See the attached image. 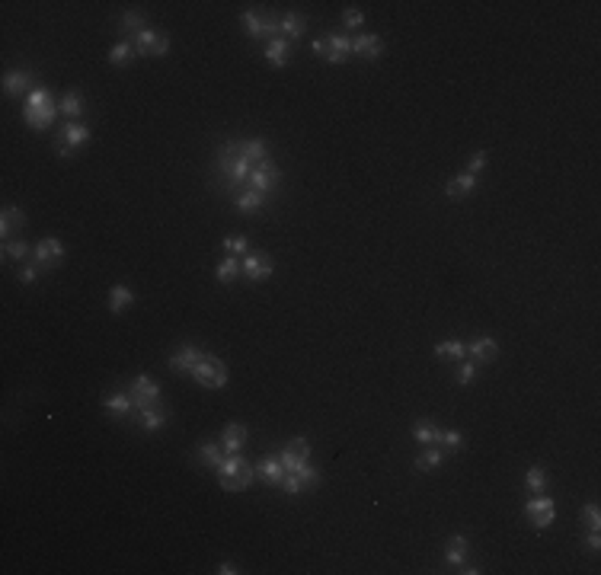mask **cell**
<instances>
[{
  "mask_svg": "<svg viewBox=\"0 0 601 575\" xmlns=\"http://www.w3.org/2000/svg\"><path fill=\"white\" fill-rule=\"evenodd\" d=\"M192 377L202 384V387H208V390H218V387H224V384L230 381V371H228V365H224L218 355H202V361H199V367L192 371Z\"/></svg>",
  "mask_w": 601,
  "mask_h": 575,
  "instance_id": "4",
  "label": "cell"
},
{
  "mask_svg": "<svg viewBox=\"0 0 601 575\" xmlns=\"http://www.w3.org/2000/svg\"><path fill=\"white\" fill-rule=\"evenodd\" d=\"M525 486H528V492H544L547 489V473H544V467H531L528 470V476H525Z\"/></svg>",
  "mask_w": 601,
  "mask_h": 575,
  "instance_id": "41",
  "label": "cell"
},
{
  "mask_svg": "<svg viewBox=\"0 0 601 575\" xmlns=\"http://www.w3.org/2000/svg\"><path fill=\"white\" fill-rule=\"evenodd\" d=\"M582 521H585L592 531H598V527H601V508L595 505V502H588V505L582 508Z\"/></svg>",
  "mask_w": 601,
  "mask_h": 575,
  "instance_id": "44",
  "label": "cell"
},
{
  "mask_svg": "<svg viewBox=\"0 0 601 575\" xmlns=\"http://www.w3.org/2000/svg\"><path fill=\"white\" fill-rule=\"evenodd\" d=\"M214 473H218V483H221L224 492H243L249 486V479L256 476V467L247 457H240V454H228L224 464Z\"/></svg>",
  "mask_w": 601,
  "mask_h": 575,
  "instance_id": "3",
  "label": "cell"
},
{
  "mask_svg": "<svg viewBox=\"0 0 601 575\" xmlns=\"http://www.w3.org/2000/svg\"><path fill=\"white\" fill-rule=\"evenodd\" d=\"M240 269L249 282H266V278H272V272H275V263H272L269 253H247V256L240 259Z\"/></svg>",
  "mask_w": 601,
  "mask_h": 575,
  "instance_id": "11",
  "label": "cell"
},
{
  "mask_svg": "<svg viewBox=\"0 0 601 575\" xmlns=\"http://www.w3.org/2000/svg\"><path fill=\"white\" fill-rule=\"evenodd\" d=\"M467 355H470V361H477V365H490V361H496L499 346H496L492 336H477V339L467 346Z\"/></svg>",
  "mask_w": 601,
  "mask_h": 575,
  "instance_id": "16",
  "label": "cell"
},
{
  "mask_svg": "<svg viewBox=\"0 0 601 575\" xmlns=\"http://www.w3.org/2000/svg\"><path fill=\"white\" fill-rule=\"evenodd\" d=\"M83 144H90V125H83V122H68L55 141V151L61 153V157H74Z\"/></svg>",
  "mask_w": 601,
  "mask_h": 575,
  "instance_id": "7",
  "label": "cell"
},
{
  "mask_svg": "<svg viewBox=\"0 0 601 575\" xmlns=\"http://www.w3.org/2000/svg\"><path fill=\"white\" fill-rule=\"evenodd\" d=\"M240 20H243V29H247L249 39H269V42H272V39H275V32H278V23L272 20V16L259 13V10H247Z\"/></svg>",
  "mask_w": 601,
  "mask_h": 575,
  "instance_id": "9",
  "label": "cell"
},
{
  "mask_svg": "<svg viewBox=\"0 0 601 575\" xmlns=\"http://www.w3.org/2000/svg\"><path fill=\"white\" fill-rule=\"evenodd\" d=\"M128 396H132V403H135V412H141V409H147V406H157V403H163L160 384L154 381V377H147V374H138L132 384H128Z\"/></svg>",
  "mask_w": 601,
  "mask_h": 575,
  "instance_id": "6",
  "label": "cell"
},
{
  "mask_svg": "<svg viewBox=\"0 0 601 575\" xmlns=\"http://www.w3.org/2000/svg\"><path fill=\"white\" fill-rule=\"evenodd\" d=\"M240 259L237 256H224L221 263H218V269H214V278H218V282L221 284H234L237 278H240Z\"/></svg>",
  "mask_w": 601,
  "mask_h": 575,
  "instance_id": "33",
  "label": "cell"
},
{
  "mask_svg": "<svg viewBox=\"0 0 601 575\" xmlns=\"http://www.w3.org/2000/svg\"><path fill=\"white\" fill-rule=\"evenodd\" d=\"M132 304H135V294L128 284H116L109 291V313H125Z\"/></svg>",
  "mask_w": 601,
  "mask_h": 575,
  "instance_id": "31",
  "label": "cell"
},
{
  "mask_svg": "<svg viewBox=\"0 0 601 575\" xmlns=\"http://www.w3.org/2000/svg\"><path fill=\"white\" fill-rule=\"evenodd\" d=\"M464 572H467V575H480L483 569H480V566H470V562H464Z\"/></svg>",
  "mask_w": 601,
  "mask_h": 575,
  "instance_id": "51",
  "label": "cell"
},
{
  "mask_svg": "<svg viewBox=\"0 0 601 575\" xmlns=\"http://www.w3.org/2000/svg\"><path fill=\"white\" fill-rule=\"evenodd\" d=\"M234 572H237L234 562H221V566H218V575H234Z\"/></svg>",
  "mask_w": 601,
  "mask_h": 575,
  "instance_id": "49",
  "label": "cell"
},
{
  "mask_svg": "<svg viewBox=\"0 0 601 575\" xmlns=\"http://www.w3.org/2000/svg\"><path fill=\"white\" fill-rule=\"evenodd\" d=\"M585 547L592 550V553H598V550H601V533H598V531H588V537H585Z\"/></svg>",
  "mask_w": 601,
  "mask_h": 575,
  "instance_id": "48",
  "label": "cell"
},
{
  "mask_svg": "<svg viewBox=\"0 0 601 575\" xmlns=\"http://www.w3.org/2000/svg\"><path fill=\"white\" fill-rule=\"evenodd\" d=\"M477 371H480L477 361H457V384H464V387H467V384L477 377Z\"/></svg>",
  "mask_w": 601,
  "mask_h": 575,
  "instance_id": "43",
  "label": "cell"
},
{
  "mask_svg": "<svg viewBox=\"0 0 601 575\" xmlns=\"http://www.w3.org/2000/svg\"><path fill=\"white\" fill-rule=\"evenodd\" d=\"M199 457H202V464L208 467V470H218V467L224 464V444L221 441H202L199 444Z\"/></svg>",
  "mask_w": 601,
  "mask_h": 575,
  "instance_id": "26",
  "label": "cell"
},
{
  "mask_svg": "<svg viewBox=\"0 0 601 575\" xmlns=\"http://www.w3.org/2000/svg\"><path fill=\"white\" fill-rule=\"evenodd\" d=\"M118 29H122V32L138 35L141 29H144V16H141L138 10H128V13H122V20H118Z\"/></svg>",
  "mask_w": 601,
  "mask_h": 575,
  "instance_id": "40",
  "label": "cell"
},
{
  "mask_svg": "<svg viewBox=\"0 0 601 575\" xmlns=\"http://www.w3.org/2000/svg\"><path fill=\"white\" fill-rule=\"evenodd\" d=\"M103 406L118 419H132V412H135V403H132V396L128 393H109L103 400Z\"/></svg>",
  "mask_w": 601,
  "mask_h": 575,
  "instance_id": "27",
  "label": "cell"
},
{
  "mask_svg": "<svg viewBox=\"0 0 601 575\" xmlns=\"http://www.w3.org/2000/svg\"><path fill=\"white\" fill-rule=\"evenodd\" d=\"M295 476H297V483H301V492H311V489H317L320 486V470L317 467H311V464H301L295 470Z\"/></svg>",
  "mask_w": 601,
  "mask_h": 575,
  "instance_id": "38",
  "label": "cell"
},
{
  "mask_svg": "<svg viewBox=\"0 0 601 575\" xmlns=\"http://www.w3.org/2000/svg\"><path fill=\"white\" fill-rule=\"evenodd\" d=\"M413 438L422 444V448H428V444H438L442 441V429L432 422H416L413 425Z\"/></svg>",
  "mask_w": 601,
  "mask_h": 575,
  "instance_id": "35",
  "label": "cell"
},
{
  "mask_svg": "<svg viewBox=\"0 0 601 575\" xmlns=\"http://www.w3.org/2000/svg\"><path fill=\"white\" fill-rule=\"evenodd\" d=\"M247 438H249L247 425H240V422H230V425H224V431H221L224 454H240V450H243V444H247Z\"/></svg>",
  "mask_w": 601,
  "mask_h": 575,
  "instance_id": "20",
  "label": "cell"
},
{
  "mask_svg": "<svg viewBox=\"0 0 601 575\" xmlns=\"http://www.w3.org/2000/svg\"><path fill=\"white\" fill-rule=\"evenodd\" d=\"M266 201H269V195L256 192V189H243L240 195H234V205L243 211V215H256V211L263 208Z\"/></svg>",
  "mask_w": 601,
  "mask_h": 575,
  "instance_id": "25",
  "label": "cell"
},
{
  "mask_svg": "<svg viewBox=\"0 0 601 575\" xmlns=\"http://www.w3.org/2000/svg\"><path fill=\"white\" fill-rule=\"evenodd\" d=\"M32 250L35 246H29L26 240H4V259H16L20 265L32 259Z\"/></svg>",
  "mask_w": 601,
  "mask_h": 575,
  "instance_id": "34",
  "label": "cell"
},
{
  "mask_svg": "<svg viewBox=\"0 0 601 575\" xmlns=\"http://www.w3.org/2000/svg\"><path fill=\"white\" fill-rule=\"evenodd\" d=\"M314 55H320V58L326 55V39H317V42H314Z\"/></svg>",
  "mask_w": 601,
  "mask_h": 575,
  "instance_id": "50",
  "label": "cell"
},
{
  "mask_svg": "<svg viewBox=\"0 0 601 575\" xmlns=\"http://www.w3.org/2000/svg\"><path fill=\"white\" fill-rule=\"evenodd\" d=\"M486 160H490V157H486V151H480V153H473V157H470V160H467V173H473V176H477V173H480V170H483V167H486Z\"/></svg>",
  "mask_w": 601,
  "mask_h": 575,
  "instance_id": "47",
  "label": "cell"
},
{
  "mask_svg": "<svg viewBox=\"0 0 601 575\" xmlns=\"http://www.w3.org/2000/svg\"><path fill=\"white\" fill-rule=\"evenodd\" d=\"M352 51L359 58H365V61H378V58L384 55V42H380L378 35H371V32H361V35H355L352 39Z\"/></svg>",
  "mask_w": 601,
  "mask_h": 575,
  "instance_id": "17",
  "label": "cell"
},
{
  "mask_svg": "<svg viewBox=\"0 0 601 575\" xmlns=\"http://www.w3.org/2000/svg\"><path fill=\"white\" fill-rule=\"evenodd\" d=\"M438 444H445V450H461L464 448V435L461 431H442V441Z\"/></svg>",
  "mask_w": 601,
  "mask_h": 575,
  "instance_id": "46",
  "label": "cell"
},
{
  "mask_svg": "<svg viewBox=\"0 0 601 575\" xmlns=\"http://www.w3.org/2000/svg\"><path fill=\"white\" fill-rule=\"evenodd\" d=\"M342 26H346V29H361V26H365V13H361V10H355V7H349L346 13H342Z\"/></svg>",
  "mask_w": 601,
  "mask_h": 575,
  "instance_id": "45",
  "label": "cell"
},
{
  "mask_svg": "<svg viewBox=\"0 0 601 575\" xmlns=\"http://www.w3.org/2000/svg\"><path fill=\"white\" fill-rule=\"evenodd\" d=\"M278 182H282V173H278V167L272 160L253 167V173H249V189H256V192H263V195H275Z\"/></svg>",
  "mask_w": 601,
  "mask_h": 575,
  "instance_id": "10",
  "label": "cell"
},
{
  "mask_svg": "<svg viewBox=\"0 0 601 575\" xmlns=\"http://www.w3.org/2000/svg\"><path fill=\"white\" fill-rule=\"evenodd\" d=\"M288 61H291V42L285 39V35H275V39L266 45V64L275 68V70H282Z\"/></svg>",
  "mask_w": 601,
  "mask_h": 575,
  "instance_id": "18",
  "label": "cell"
},
{
  "mask_svg": "<svg viewBox=\"0 0 601 575\" xmlns=\"http://www.w3.org/2000/svg\"><path fill=\"white\" fill-rule=\"evenodd\" d=\"M445 460V450L435 448V444H428V448H422V454L416 457V470L419 473H428V470H438Z\"/></svg>",
  "mask_w": 601,
  "mask_h": 575,
  "instance_id": "32",
  "label": "cell"
},
{
  "mask_svg": "<svg viewBox=\"0 0 601 575\" xmlns=\"http://www.w3.org/2000/svg\"><path fill=\"white\" fill-rule=\"evenodd\" d=\"M29 84H35V74L32 70H10L7 77H4V93L7 96H23V93L29 90Z\"/></svg>",
  "mask_w": 601,
  "mask_h": 575,
  "instance_id": "22",
  "label": "cell"
},
{
  "mask_svg": "<svg viewBox=\"0 0 601 575\" xmlns=\"http://www.w3.org/2000/svg\"><path fill=\"white\" fill-rule=\"evenodd\" d=\"M42 272H49L42 263H35V259H29V263H23L20 265V284H32L35 278L42 275Z\"/></svg>",
  "mask_w": 601,
  "mask_h": 575,
  "instance_id": "42",
  "label": "cell"
},
{
  "mask_svg": "<svg viewBox=\"0 0 601 575\" xmlns=\"http://www.w3.org/2000/svg\"><path fill=\"white\" fill-rule=\"evenodd\" d=\"M349 55H352V39L349 35H342V32H333V35H326V61L330 64H342V61H349Z\"/></svg>",
  "mask_w": 601,
  "mask_h": 575,
  "instance_id": "15",
  "label": "cell"
},
{
  "mask_svg": "<svg viewBox=\"0 0 601 575\" xmlns=\"http://www.w3.org/2000/svg\"><path fill=\"white\" fill-rule=\"evenodd\" d=\"M58 115H61V112H58V103L51 99V93L45 90V87H35V90L26 96V103H23V122H26L29 128H35V132H49V128L55 125Z\"/></svg>",
  "mask_w": 601,
  "mask_h": 575,
  "instance_id": "2",
  "label": "cell"
},
{
  "mask_svg": "<svg viewBox=\"0 0 601 575\" xmlns=\"http://www.w3.org/2000/svg\"><path fill=\"white\" fill-rule=\"evenodd\" d=\"M525 514H528V521H531L538 531H544V527H550L553 524V518H557V502L550 499V495H531L528 499V505H525Z\"/></svg>",
  "mask_w": 601,
  "mask_h": 575,
  "instance_id": "8",
  "label": "cell"
},
{
  "mask_svg": "<svg viewBox=\"0 0 601 575\" xmlns=\"http://www.w3.org/2000/svg\"><path fill=\"white\" fill-rule=\"evenodd\" d=\"M132 45H135V55L138 58H163L166 51H170V39H166V32L151 29V26H144L138 35H132Z\"/></svg>",
  "mask_w": 601,
  "mask_h": 575,
  "instance_id": "5",
  "label": "cell"
},
{
  "mask_svg": "<svg viewBox=\"0 0 601 575\" xmlns=\"http://www.w3.org/2000/svg\"><path fill=\"white\" fill-rule=\"evenodd\" d=\"M473 189H477V176L461 173V176H454V179L445 186V195H448V198H464V195H470Z\"/></svg>",
  "mask_w": 601,
  "mask_h": 575,
  "instance_id": "29",
  "label": "cell"
},
{
  "mask_svg": "<svg viewBox=\"0 0 601 575\" xmlns=\"http://www.w3.org/2000/svg\"><path fill=\"white\" fill-rule=\"evenodd\" d=\"M304 29H307V20H304V16H297V13H285L282 20H278V32H285V39H288V42L301 39V35H304Z\"/></svg>",
  "mask_w": 601,
  "mask_h": 575,
  "instance_id": "30",
  "label": "cell"
},
{
  "mask_svg": "<svg viewBox=\"0 0 601 575\" xmlns=\"http://www.w3.org/2000/svg\"><path fill=\"white\" fill-rule=\"evenodd\" d=\"M202 348H195V346H182L180 352L173 355V358H170V367H173V371H180V374H192L195 367H199V361H202Z\"/></svg>",
  "mask_w": 601,
  "mask_h": 575,
  "instance_id": "21",
  "label": "cell"
},
{
  "mask_svg": "<svg viewBox=\"0 0 601 575\" xmlns=\"http://www.w3.org/2000/svg\"><path fill=\"white\" fill-rule=\"evenodd\" d=\"M32 259L35 263H42L45 269H55V265L64 259V243L58 240V236H45L42 243H35Z\"/></svg>",
  "mask_w": 601,
  "mask_h": 575,
  "instance_id": "13",
  "label": "cell"
},
{
  "mask_svg": "<svg viewBox=\"0 0 601 575\" xmlns=\"http://www.w3.org/2000/svg\"><path fill=\"white\" fill-rule=\"evenodd\" d=\"M256 476L263 479L266 486H282L285 479V467L278 457H263L259 464H256Z\"/></svg>",
  "mask_w": 601,
  "mask_h": 575,
  "instance_id": "23",
  "label": "cell"
},
{
  "mask_svg": "<svg viewBox=\"0 0 601 575\" xmlns=\"http://www.w3.org/2000/svg\"><path fill=\"white\" fill-rule=\"evenodd\" d=\"M23 227H26V215L16 205H4V211H0V236L4 240H13V234Z\"/></svg>",
  "mask_w": 601,
  "mask_h": 575,
  "instance_id": "19",
  "label": "cell"
},
{
  "mask_svg": "<svg viewBox=\"0 0 601 575\" xmlns=\"http://www.w3.org/2000/svg\"><path fill=\"white\" fill-rule=\"evenodd\" d=\"M132 422L144 431H160L166 422H170V416H166L163 403H157V406H147V409H141V412H135Z\"/></svg>",
  "mask_w": 601,
  "mask_h": 575,
  "instance_id": "14",
  "label": "cell"
},
{
  "mask_svg": "<svg viewBox=\"0 0 601 575\" xmlns=\"http://www.w3.org/2000/svg\"><path fill=\"white\" fill-rule=\"evenodd\" d=\"M132 61H135V45L122 39V42H118L116 49L109 51V64H112V68H128Z\"/></svg>",
  "mask_w": 601,
  "mask_h": 575,
  "instance_id": "37",
  "label": "cell"
},
{
  "mask_svg": "<svg viewBox=\"0 0 601 575\" xmlns=\"http://www.w3.org/2000/svg\"><path fill=\"white\" fill-rule=\"evenodd\" d=\"M83 109H87V106H83V96L77 90H70V93H64L61 96V103H58V112H61L64 118H68V122H77V118L83 115Z\"/></svg>",
  "mask_w": 601,
  "mask_h": 575,
  "instance_id": "28",
  "label": "cell"
},
{
  "mask_svg": "<svg viewBox=\"0 0 601 575\" xmlns=\"http://www.w3.org/2000/svg\"><path fill=\"white\" fill-rule=\"evenodd\" d=\"M467 553H470V543L464 533H454L448 541V547H445V562L448 566H464L467 562Z\"/></svg>",
  "mask_w": 601,
  "mask_h": 575,
  "instance_id": "24",
  "label": "cell"
},
{
  "mask_svg": "<svg viewBox=\"0 0 601 575\" xmlns=\"http://www.w3.org/2000/svg\"><path fill=\"white\" fill-rule=\"evenodd\" d=\"M218 179H221L224 192L240 195L243 189H249V173H253V160L243 151V141H230L218 151Z\"/></svg>",
  "mask_w": 601,
  "mask_h": 575,
  "instance_id": "1",
  "label": "cell"
},
{
  "mask_svg": "<svg viewBox=\"0 0 601 575\" xmlns=\"http://www.w3.org/2000/svg\"><path fill=\"white\" fill-rule=\"evenodd\" d=\"M278 460H282L285 470H297L301 464H307V460H311V444H307V438H291V441L282 448Z\"/></svg>",
  "mask_w": 601,
  "mask_h": 575,
  "instance_id": "12",
  "label": "cell"
},
{
  "mask_svg": "<svg viewBox=\"0 0 601 575\" xmlns=\"http://www.w3.org/2000/svg\"><path fill=\"white\" fill-rule=\"evenodd\" d=\"M224 253L228 256H237V259H243L249 253V240L247 236H240V234H234V236H224Z\"/></svg>",
  "mask_w": 601,
  "mask_h": 575,
  "instance_id": "39",
  "label": "cell"
},
{
  "mask_svg": "<svg viewBox=\"0 0 601 575\" xmlns=\"http://www.w3.org/2000/svg\"><path fill=\"white\" fill-rule=\"evenodd\" d=\"M464 355H467V346L457 339H445L435 346V358H451V361H464Z\"/></svg>",
  "mask_w": 601,
  "mask_h": 575,
  "instance_id": "36",
  "label": "cell"
}]
</instances>
